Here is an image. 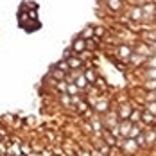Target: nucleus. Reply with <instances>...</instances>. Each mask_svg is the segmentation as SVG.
<instances>
[{"label":"nucleus","mask_w":156,"mask_h":156,"mask_svg":"<svg viewBox=\"0 0 156 156\" xmlns=\"http://www.w3.org/2000/svg\"><path fill=\"white\" fill-rule=\"evenodd\" d=\"M72 50H74V52H83V50H86V40H83V38L79 36L77 40L74 41V45H72Z\"/></svg>","instance_id":"nucleus-1"},{"label":"nucleus","mask_w":156,"mask_h":156,"mask_svg":"<svg viewBox=\"0 0 156 156\" xmlns=\"http://www.w3.org/2000/svg\"><path fill=\"white\" fill-rule=\"evenodd\" d=\"M109 5V9H113V11H119L120 7H122V2L120 0H106Z\"/></svg>","instance_id":"nucleus-3"},{"label":"nucleus","mask_w":156,"mask_h":156,"mask_svg":"<svg viewBox=\"0 0 156 156\" xmlns=\"http://www.w3.org/2000/svg\"><path fill=\"white\" fill-rule=\"evenodd\" d=\"M66 88H68V83H66V81H59V83H58V90H59L61 94H66Z\"/></svg>","instance_id":"nucleus-4"},{"label":"nucleus","mask_w":156,"mask_h":156,"mask_svg":"<svg viewBox=\"0 0 156 156\" xmlns=\"http://www.w3.org/2000/svg\"><path fill=\"white\" fill-rule=\"evenodd\" d=\"M144 88H145L147 92H156V79H147V81L144 83Z\"/></svg>","instance_id":"nucleus-2"}]
</instances>
